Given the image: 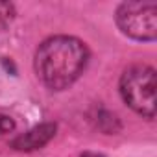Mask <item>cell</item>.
<instances>
[{
  "instance_id": "cell-1",
  "label": "cell",
  "mask_w": 157,
  "mask_h": 157,
  "mask_svg": "<svg viewBox=\"0 0 157 157\" xmlns=\"http://www.w3.org/2000/svg\"><path fill=\"white\" fill-rule=\"evenodd\" d=\"M89 48L72 35H54L44 39L35 52L37 78L52 91L70 87L83 74L89 63Z\"/></svg>"
},
{
  "instance_id": "cell-2",
  "label": "cell",
  "mask_w": 157,
  "mask_h": 157,
  "mask_svg": "<svg viewBox=\"0 0 157 157\" xmlns=\"http://www.w3.org/2000/svg\"><path fill=\"white\" fill-rule=\"evenodd\" d=\"M120 96L135 113L155 117V70L150 65H133L120 78Z\"/></svg>"
},
{
  "instance_id": "cell-3",
  "label": "cell",
  "mask_w": 157,
  "mask_h": 157,
  "mask_svg": "<svg viewBox=\"0 0 157 157\" xmlns=\"http://www.w3.org/2000/svg\"><path fill=\"white\" fill-rule=\"evenodd\" d=\"M120 32L135 41H155L157 37V4L124 2L115 15Z\"/></svg>"
},
{
  "instance_id": "cell-4",
  "label": "cell",
  "mask_w": 157,
  "mask_h": 157,
  "mask_svg": "<svg viewBox=\"0 0 157 157\" xmlns=\"http://www.w3.org/2000/svg\"><path fill=\"white\" fill-rule=\"evenodd\" d=\"M56 129H57V126L54 122L39 124V126L32 128L30 131L15 137L11 140V148H15L19 151H33V150H39V148H43L44 144H48L54 139Z\"/></svg>"
},
{
  "instance_id": "cell-5",
  "label": "cell",
  "mask_w": 157,
  "mask_h": 157,
  "mask_svg": "<svg viewBox=\"0 0 157 157\" xmlns=\"http://www.w3.org/2000/svg\"><path fill=\"white\" fill-rule=\"evenodd\" d=\"M15 17V6L11 2H0V32H2Z\"/></svg>"
},
{
  "instance_id": "cell-6",
  "label": "cell",
  "mask_w": 157,
  "mask_h": 157,
  "mask_svg": "<svg viewBox=\"0 0 157 157\" xmlns=\"http://www.w3.org/2000/svg\"><path fill=\"white\" fill-rule=\"evenodd\" d=\"M13 129H15L13 118H10L8 115H0V137L6 135V133H11Z\"/></svg>"
},
{
  "instance_id": "cell-7",
  "label": "cell",
  "mask_w": 157,
  "mask_h": 157,
  "mask_svg": "<svg viewBox=\"0 0 157 157\" xmlns=\"http://www.w3.org/2000/svg\"><path fill=\"white\" fill-rule=\"evenodd\" d=\"M82 157H104V155H98V153H83Z\"/></svg>"
}]
</instances>
